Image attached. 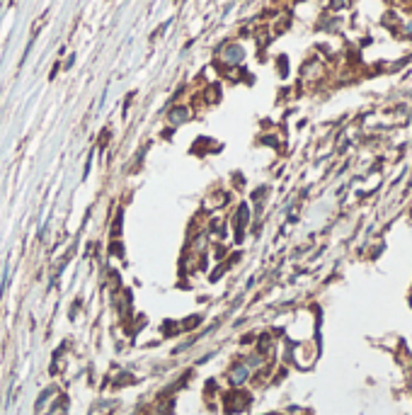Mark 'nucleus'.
<instances>
[{"mask_svg": "<svg viewBox=\"0 0 412 415\" xmlns=\"http://www.w3.org/2000/svg\"><path fill=\"white\" fill-rule=\"evenodd\" d=\"M247 374H250V369L245 367V364H238L233 367V372H231V384L233 386H240L245 379H247Z\"/></svg>", "mask_w": 412, "mask_h": 415, "instance_id": "1", "label": "nucleus"}, {"mask_svg": "<svg viewBox=\"0 0 412 415\" xmlns=\"http://www.w3.org/2000/svg\"><path fill=\"white\" fill-rule=\"evenodd\" d=\"M245 406H247V396H242V393L228 396V408L231 411H245Z\"/></svg>", "mask_w": 412, "mask_h": 415, "instance_id": "2", "label": "nucleus"}, {"mask_svg": "<svg viewBox=\"0 0 412 415\" xmlns=\"http://www.w3.org/2000/svg\"><path fill=\"white\" fill-rule=\"evenodd\" d=\"M199 321H202V318H199V316H192V318H187V321H184V323H182V328H184V330H187V328H192V326H199Z\"/></svg>", "mask_w": 412, "mask_h": 415, "instance_id": "3", "label": "nucleus"}, {"mask_svg": "<svg viewBox=\"0 0 412 415\" xmlns=\"http://www.w3.org/2000/svg\"><path fill=\"white\" fill-rule=\"evenodd\" d=\"M187 119V110H175L172 112V121H184Z\"/></svg>", "mask_w": 412, "mask_h": 415, "instance_id": "4", "label": "nucleus"}]
</instances>
